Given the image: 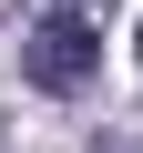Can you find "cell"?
I'll return each mask as SVG.
<instances>
[{
    "label": "cell",
    "instance_id": "cell-1",
    "mask_svg": "<svg viewBox=\"0 0 143 153\" xmlns=\"http://www.w3.org/2000/svg\"><path fill=\"white\" fill-rule=\"evenodd\" d=\"M92 71H102V31H92V10H51V0H41V21L21 31V82L61 102V92H82Z\"/></svg>",
    "mask_w": 143,
    "mask_h": 153
},
{
    "label": "cell",
    "instance_id": "cell-2",
    "mask_svg": "<svg viewBox=\"0 0 143 153\" xmlns=\"http://www.w3.org/2000/svg\"><path fill=\"white\" fill-rule=\"evenodd\" d=\"M51 10H102V0H51Z\"/></svg>",
    "mask_w": 143,
    "mask_h": 153
},
{
    "label": "cell",
    "instance_id": "cell-3",
    "mask_svg": "<svg viewBox=\"0 0 143 153\" xmlns=\"http://www.w3.org/2000/svg\"><path fill=\"white\" fill-rule=\"evenodd\" d=\"M92 153H133V143H92Z\"/></svg>",
    "mask_w": 143,
    "mask_h": 153
},
{
    "label": "cell",
    "instance_id": "cell-4",
    "mask_svg": "<svg viewBox=\"0 0 143 153\" xmlns=\"http://www.w3.org/2000/svg\"><path fill=\"white\" fill-rule=\"evenodd\" d=\"M133 41H143V31H133ZM133 61H143V51H133Z\"/></svg>",
    "mask_w": 143,
    "mask_h": 153
}]
</instances>
